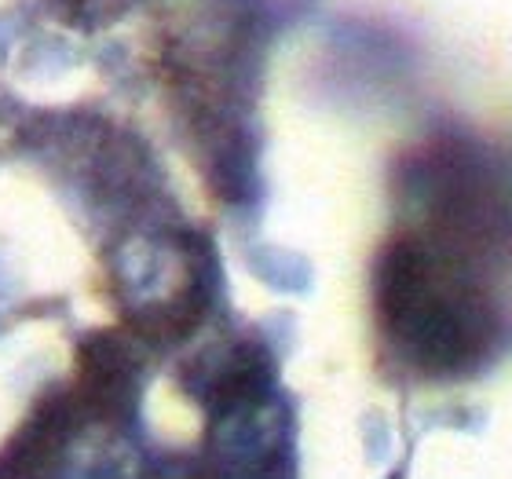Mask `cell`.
Returning a JSON list of instances; mask_svg holds the SVG:
<instances>
[{
    "mask_svg": "<svg viewBox=\"0 0 512 479\" xmlns=\"http://www.w3.org/2000/svg\"><path fill=\"white\" fill-rule=\"evenodd\" d=\"M381 308L399 341L414 344V352L432 366L469 359L483 337L476 300L458 282L443 278V271L414 242L395 245L384 256Z\"/></svg>",
    "mask_w": 512,
    "mask_h": 479,
    "instance_id": "obj_1",
    "label": "cell"
}]
</instances>
